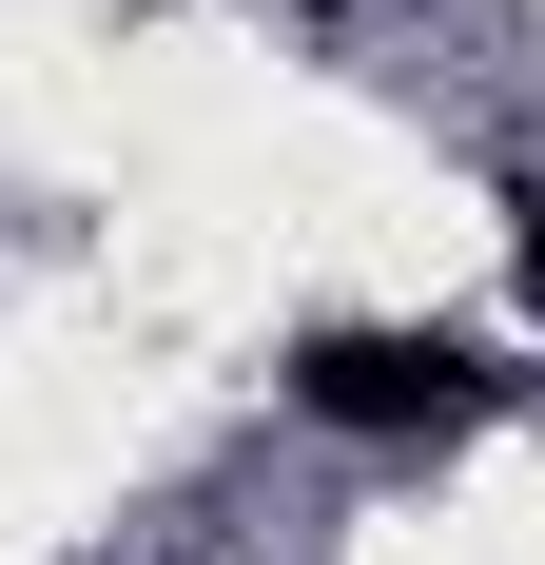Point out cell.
<instances>
[{
	"label": "cell",
	"instance_id": "cell-1",
	"mask_svg": "<svg viewBox=\"0 0 545 565\" xmlns=\"http://www.w3.org/2000/svg\"><path fill=\"white\" fill-rule=\"evenodd\" d=\"M292 409L312 429H448L468 409V351L448 332H312L292 351Z\"/></svg>",
	"mask_w": 545,
	"mask_h": 565
}]
</instances>
